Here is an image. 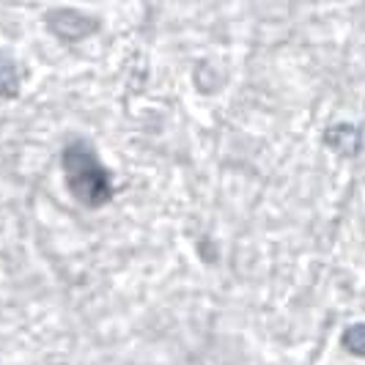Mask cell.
<instances>
[{
  "mask_svg": "<svg viewBox=\"0 0 365 365\" xmlns=\"http://www.w3.org/2000/svg\"><path fill=\"white\" fill-rule=\"evenodd\" d=\"M63 176L69 184V192H72L77 201L83 206H102L113 198V182H110V173L105 170V165L99 163L96 151H93L86 140H74L63 148Z\"/></svg>",
  "mask_w": 365,
  "mask_h": 365,
  "instance_id": "6da1fadb",
  "label": "cell"
},
{
  "mask_svg": "<svg viewBox=\"0 0 365 365\" xmlns=\"http://www.w3.org/2000/svg\"><path fill=\"white\" fill-rule=\"evenodd\" d=\"M324 140H327V146H332L335 151H341V154H346V157H354V154L360 151V146H363L360 129L351 127V124L329 127L327 135H324Z\"/></svg>",
  "mask_w": 365,
  "mask_h": 365,
  "instance_id": "3957f363",
  "label": "cell"
},
{
  "mask_svg": "<svg viewBox=\"0 0 365 365\" xmlns=\"http://www.w3.org/2000/svg\"><path fill=\"white\" fill-rule=\"evenodd\" d=\"M50 19H53V22H50L53 34L61 38H66V41H77V38L91 36L93 31L99 28L96 19L86 17V14H80V11H58V14H53Z\"/></svg>",
  "mask_w": 365,
  "mask_h": 365,
  "instance_id": "7a4b0ae2",
  "label": "cell"
},
{
  "mask_svg": "<svg viewBox=\"0 0 365 365\" xmlns=\"http://www.w3.org/2000/svg\"><path fill=\"white\" fill-rule=\"evenodd\" d=\"M341 344L346 349L349 354H354V357H365V324H351V327L344 332V338H341Z\"/></svg>",
  "mask_w": 365,
  "mask_h": 365,
  "instance_id": "277c9868",
  "label": "cell"
}]
</instances>
